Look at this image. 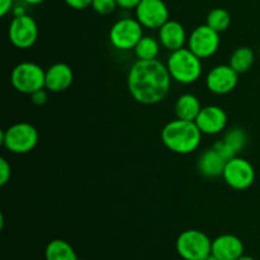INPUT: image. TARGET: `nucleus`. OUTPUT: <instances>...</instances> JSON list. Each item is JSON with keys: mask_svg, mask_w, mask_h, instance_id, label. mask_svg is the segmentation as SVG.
<instances>
[{"mask_svg": "<svg viewBox=\"0 0 260 260\" xmlns=\"http://www.w3.org/2000/svg\"><path fill=\"white\" fill-rule=\"evenodd\" d=\"M213 149L216 150V152H217V154L220 155L225 161H229V160H231L233 157L236 156V152L234 151V150L231 149V147L229 146L223 140L216 141L215 145H213Z\"/></svg>", "mask_w": 260, "mask_h": 260, "instance_id": "obj_25", "label": "nucleus"}, {"mask_svg": "<svg viewBox=\"0 0 260 260\" xmlns=\"http://www.w3.org/2000/svg\"><path fill=\"white\" fill-rule=\"evenodd\" d=\"M142 0H117V4L122 9H136Z\"/></svg>", "mask_w": 260, "mask_h": 260, "instance_id": "obj_29", "label": "nucleus"}, {"mask_svg": "<svg viewBox=\"0 0 260 260\" xmlns=\"http://www.w3.org/2000/svg\"><path fill=\"white\" fill-rule=\"evenodd\" d=\"M236 260H255V259H254L253 256H250V255H245V254H244V255H241L240 258L236 259Z\"/></svg>", "mask_w": 260, "mask_h": 260, "instance_id": "obj_32", "label": "nucleus"}, {"mask_svg": "<svg viewBox=\"0 0 260 260\" xmlns=\"http://www.w3.org/2000/svg\"><path fill=\"white\" fill-rule=\"evenodd\" d=\"M8 37L14 47L20 50L30 48L38 38L37 22L28 14L17 15L10 22Z\"/></svg>", "mask_w": 260, "mask_h": 260, "instance_id": "obj_9", "label": "nucleus"}, {"mask_svg": "<svg viewBox=\"0 0 260 260\" xmlns=\"http://www.w3.org/2000/svg\"><path fill=\"white\" fill-rule=\"evenodd\" d=\"M206 24L210 25L215 30H217L218 33L223 32L231 24L230 13L226 9H223V8H215V9H212L208 13L207 23Z\"/></svg>", "mask_w": 260, "mask_h": 260, "instance_id": "obj_22", "label": "nucleus"}, {"mask_svg": "<svg viewBox=\"0 0 260 260\" xmlns=\"http://www.w3.org/2000/svg\"><path fill=\"white\" fill-rule=\"evenodd\" d=\"M142 25L137 19L122 18L112 25L109 30V41L112 46L119 51L134 50L139 41L144 37Z\"/></svg>", "mask_w": 260, "mask_h": 260, "instance_id": "obj_7", "label": "nucleus"}, {"mask_svg": "<svg viewBox=\"0 0 260 260\" xmlns=\"http://www.w3.org/2000/svg\"><path fill=\"white\" fill-rule=\"evenodd\" d=\"M117 0H93L91 8L101 15H108L117 9Z\"/></svg>", "mask_w": 260, "mask_h": 260, "instance_id": "obj_24", "label": "nucleus"}, {"mask_svg": "<svg viewBox=\"0 0 260 260\" xmlns=\"http://www.w3.org/2000/svg\"><path fill=\"white\" fill-rule=\"evenodd\" d=\"M12 177V167L5 157H0V185L4 187Z\"/></svg>", "mask_w": 260, "mask_h": 260, "instance_id": "obj_26", "label": "nucleus"}, {"mask_svg": "<svg viewBox=\"0 0 260 260\" xmlns=\"http://www.w3.org/2000/svg\"><path fill=\"white\" fill-rule=\"evenodd\" d=\"M159 42L170 52L184 47L188 42V36L182 23L177 20H168L159 29Z\"/></svg>", "mask_w": 260, "mask_h": 260, "instance_id": "obj_15", "label": "nucleus"}, {"mask_svg": "<svg viewBox=\"0 0 260 260\" xmlns=\"http://www.w3.org/2000/svg\"><path fill=\"white\" fill-rule=\"evenodd\" d=\"M13 88L22 94H33L40 89L46 88V71L38 63L20 62L10 74Z\"/></svg>", "mask_w": 260, "mask_h": 260, "instance_id": "obj_6", "label": "nucleus"}, {"mask_svg": "<svg viewBox=\"0 0 260 260\" xmlns=\"http://www.w3.org/2000/svg\"><path fill=\"white\" fill-rule=\"evenodd\" d=\"M14 0H0V15L5 17L12 10Z\"/></svg>", "mask_w": 260, "mask_h": 260, "instance_id": "obj_30", "label": "nucleus"}, {"mask_svg": "<svg viewBox=\"0 0 260 260\" xmlns=\"http://www.w3.org/2000/svg\"><path fill=\"white\" fill-rule=\"evenodd\" d=\"M188 48L201 60L215 55L220 47V33L210 25L202 24L193 29L188 36Z\"/></svg>", "mask_w": 260, "mask_h": 260, "instance_id": "obj_10", "label": "nucleus"}, {"mask_svg": "<svg viewBox=\"0 0 260 260\" xmlns=\"http://www.w3.org/2000/svg\"><path fill=\"white\" fill-rule=\"evenodd\" d=\"M73 69L65 62L53 63L46 70V89L52 93L66 90L73 84Z\"/></svg>", "mask_w": 260, "mask_h": 260, "instance_id": "obj_16", "label": "nucleus"}, {"mask_svg": "<svg viewBox=\"0 0 260 260\" xmlns=\"http://www.w3.org/2000/svg\"><path fill=\"white\" fill-rule=\"evenodd\" d=\"M202 106L200 99L196 95L189 93L182 94L175 102L174 112L177 118L184 119V121H196L197 116L200 114Z\"/></svg>", "mask_w": 260, "mask_h": 260, "instance_id": "obj_18", "label": "nucleus"}, {"mask_svg": "<svg viewBox=\"0 0 260 260\" xmlns=\"http://www.w3.org/2000/svg\"><path fill=\"white\" fill-rule=\"evenodd\" d=\"M170 76L179 84H193L202 75V60L188 47L173 51L167 61Z\"/></svg>", "mask_w": 260, "mask_h": 260, "instance_id": "obj_3", "label": "nucleus"}, {"mask_svg": "<svg viewBox=\"0 0 260 260\" xmlns=\"http://www.w3.org/2000/svg\"><path fill=\"white\" fill-rule=\"evenodd\" d=\"M202 132L196 122L173 119L161 129V141L167 149L179 155L192 154L200 147Z\"/></svg>", "mask_w": 260, "mask_h": 260, "instance_id": "obj_2", "label": "nucleus"}, {"mask_svg": "<svg viewBox=\"0 0 260 260\" xmlns=\"http://www.w3.org/2000/svg\"><path fill=\"white\" fill-rule=\"evenodd\" d=\"M255 62V55L254 51L250 47H239L234 51V53L230 57L229 65L239 74H244L251 69V66Z\"/></svg>", "mask_w": 260, "mask_h": 260, "instance_id": "obj_20", "label": "nucleus"}, {"mask_svg": "<svg viewBox=\"0 0 260 260\" xmlns=\"http://www.w3.org/2000/svg\"><path fill=\"white\" fill-rule=\"evenodd\" d=\"M205 260H221V259H218L217 256H215V255H213V254H211V255L207 256V258H206Z\"/></svg>", "mask_w": 260, "mask_h": 260, "instance_id": "obj_33", "label": "nucleus"}, {"mask_svg": "<svg viewBox=\"0 0 260 260\" xmlns=\"http://www.w3.org/2000/svg\"><path fill=\"white\" fill-rule=\"evenodd\" d=\"M160 45L151 36H144L134 48L135 55L139 60H155L159 56Z\"/></svg>", "mask_w": 260, "mask_h": 260, "instance_id": "obj_21", "label": "nucleus"}, {"mask_svg": "<svg viewBox=\"0 0 260 260\" xmlns=\"http://www.w3.org/2000/svg\"><path fill=\"white\" fill-rule=\"evenodd\" d=\"M46 260H79L75 249L68 241L55 239L47 244L45 250Z\"/></svg>", "mask_w": 260, "mask_h": 260, "instance_id": "obj_19", "label": "nucleus"}, {"mask_svg": "<svg viewBox=\"0 0 260 260\" xmlns=\"http://www.w3.org/2000/svg\"><path fill=\"white\" fill-rule=\"evenodd\" d=\"M244 243L233 234H223L212 240V254L221 260H236L244 255Z\"/></svg>", "mask_w": 260, "mask_h": 260, "instance_id": "obj_14", "label": "nucleus"}, {"mask_svg": "<svg viewBox=\"0 0 260 260\" xmlns=\"http://www.w3.org/2000/svg\"><path fill=\"white\" fill-rule=\"evenodd\" d=\"M194 122L203 135H217L228 126V114L218 106H206Z\"/></svg>", "mask_w": 260, "mask_h": 260, "instance_id": "obj_13", "label": "nucleus"}, {"mask_svg": "<svg viewBox=\"0 0 260 260\" xmlns=\"http://www.w3.org/2000/svg\"><path fill=\"white\" fill-rule=\"evenodd\" d=\"M46 88L40 89V90L35 91L33 94H30V101H32L33 104L36 106H43V104L47 102L48 95H47V91L45 90Z\"/></svg>", "mask_w": 260, "mask_h": 260, "instance_id": "obj_27", "label": "nucleus"}, {"mask_svg": "<svg viewBox=\"0 0 260 260\" xmlns=\"http://www.w3.org/2000/svg\"><path fill=\"white\" fill-rule=\"evenodd\" d=\"M24 2L29 5H38L45 2V0H24Z\"/></svg>", "mask_w": 260, "mask_h": 260, "instance_id": "obj_31", "label": "nucleus"}, {"mask_svg": "<svg viewBox=\"0 0 260 260\" xmlns=\"http://www.w3.org/2000/svg\"><path fill=\"white\" fill-rule=\"evenodd\" d=\"M175 248L183 260H205L212 254V240L203 231L189 229L178 236Z\"/></svg>", "mask_w": 260, "mask_h": 260, "instance_id": "obj_5", "label": "nucleus"}, {"mask_svg": "<svg viewBox=\"0 0 260 260\" xmlns=\"http://www.w3.org/2000/svg\"><path fill=\"white\" fill-rule=\"evenodd\" d=\"M222 140L238 154L241 150H244V147L248 144V135L240 127H233L223 135Z\"/></svg>", "mask_w": 260, "mask_h": 260, "instance_id": "obj_23", "label": "nucleus"}, {"mask_svg": "<svg viewBox=\"0 0 260 260\" xmlns=\"http://www.w3.org/2000/svg\"><path fill=\"white\" fill-rule=\"evenodd\" d=\"M65 3L69 5V7L73 8V9L83 10V9H86V8L91 7L93 0H65Z\"/></svg>", "mask_w": 260, "mask_h": 260, "instance_id": "obj_28", "label": "nucleus"}, {"mask_svg": "<svg viewBox=\"0 0 260 260\" xmlns=\"http://www.w3.org/2000/svg\"><path fill=\"white\" fill-rule=\"evenodd\" d=\"M37 128L28 122H18L0 132V142L8 151L17 155L28 154L38 144Z\"/></svg>", "mask_w": 260, "mask_h": 260, "instance_id": "obj_4", "label": "nucleus"}, {"mask_svg": "<svg viewBox=\"0 0 260 260\" xmlns=\"http://www.w3.org/2000/svg\"><path fill=\"white\" fill-rule=\"evenodd\" d=\"M239 83V73L230 65H217L208 71L206 76V86L217 95L231 93Z\"/></svg>", "mask_w": 260, "mask_h": 260, "instance_id": "obj_12", "label": "nucleus"}, {"mask_svg": "<svg viewBox=\"0 0 260 260\" xmlns=\"http://www.w3.org/2000/svg\"><path fill=\"white\" fill-rule=\"evenodd\" d=\"M167 63L155 60H137L129 68L127 88L132 98L145 106L157 104L165 99L172 84Z\"/></svg>", "mask_w": 260, "mask_h": 260, "instance_id": "obj_1", "label": "nucleus"}, {"mask_svg": "<svg viewBox=\"0 0 260 260\" xmlns=\"http://www.w3.org/2000/svg\"><path fill=\"white\" fill-rule=\"evenodd\" d=\"M135 10L136 19L147 29H160L169 20V9L162 0H142Z\"/></svg>", "mask_w": 260, "mask_h": 260, "instance_id": "obj_11", "label": "nucleus"}, {"mask_svg": "<svg viewBox=\"0 0 260 260\" xmlns=\"http://www.w3.org/2000/svg\"><path fill=\"white\" fill-rule=\"evenodd\" d=\"M222 177L226 184L233 189L245 190L253 185L255 180V170L250 161L244 157L235 156L226 161Z\"/></svg>", "mask_w": 260, "mask_h": 260, "instance_id": "obj_8", "label": "nucleus"}, {"mask_svg": "<svg viewBox=\"0 0 260 260\" xmlns=\"http://www.w3.org/2000/svg\"><path fill=\"white\" fill-rule=\"evenodd\" d=\"M226 161L216 152V150L208 149L200 156L197 162L198 172L206 178L222 177Z\"/></svg>", "mask_w": 260, "mask_h": 260, "instance_id": "obj_17", "label": "nucleus"}]
</instances>
